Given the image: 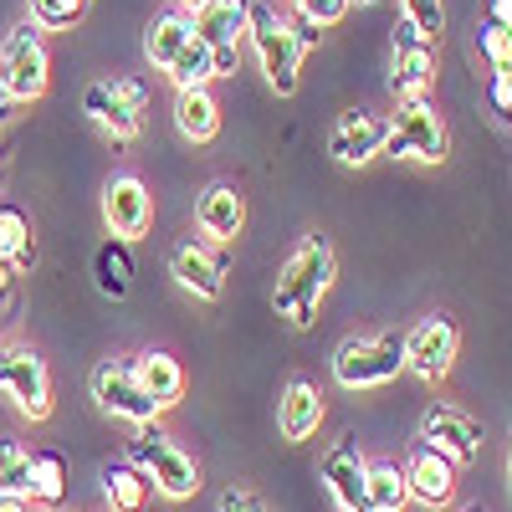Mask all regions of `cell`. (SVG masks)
I'll return each instance as SVG.
<instances>
[{
    "mask_svg": "<svg viewBox=\"0 0 512 512\" xmlns=\"http://www.w3.org/2000/svg\"><path fill=\"white\" fill-rule=\"evenodd\" d=\"M487 21H497V26L512 31V0H487Z\"/></svg>",
    "mask_w": 512,
    "mask_h": 512,
    "instance_id": "d590c367",
    "label": "cell"
},
{
    "mask_svg": "<svg viewBox=\"0 0 512 512\" xmlns=\"http://www.w3.org/2000/svg\"><path fill=\"white\" fill-rule=\"evenodd\" d=\"M338 277V251L323 231H308L303 241H297L287 251V262L277 272V287H272V313L297 328V333H308L318 323V308H323V297Z\"/></svg>",
    "mask_w": 512,
    "mask_h": 512,
    "instance_id": "6da1fadb",
    "label": "cell"
},
{
    "mask_svg": "<svg viewBox=\"0 0 512 512\" xmlns=\"http://www.w3.org/2000/svg\"><path fill=\"white\" fill-rule=\"evenodd\" d=\"M323 415H328V405H323L318 379L292 374V379L282 384V400H277V431H282V441H287V446L313 441L318 425H323Z\"/></svg>",
    "mask_w": 512,
    "mask_h": 512,
    "instance_id": "d6986e66",
    "label": "cell"
},
{
    "mask_svg": "<svg viewBox=\"0 0 512 512\" xmlns=\"http://www.w3.org/2000/svg\"><path fill=\"white\" fill-rule=\"evenodd\" d=\"M436 82V41L425 36L415 21H395L390 26V93L400 98H425Z\"/></svg>",
    "mask_w": 512,
    "mask_h": 512,
    "instance_id": "9c48e42d",
    "label": "cell"
},
{
    "mask_svg": "<svg viewBox=\"0 0 512 512\" xmlns=\"http://www.w3.org/2000/svg\"><path fill=\"white\" fill-rule=\"evenodd\" d=\"M221 512H267V502L256 492H246V487H226L221 492Z\"/></svg>",
    "mask_w": 512,
    "mask_h": 512,
    "instance_id": "e575fe53",
    "label": "cell"
},
{
    "mask_svg": "<svg viewBox=\"0 0 512 512\" xmlns=\"http://www.w3.org/2000/svg\"><path fill=\"white\" fill-rule=\"evenodd\" d=\"M98 487H103V502L113 512H149V497H154V482L128 456L98 466Z\"/></svg>",
    "mask_w": 512,
    "mask_h": 512,
    "instance_id": "7402d4cb",
    "label": "cell"
},
{
    "mask_svg": "<svg viewBox=\"0 0 512 512\" xmlns=\"http://www.w3.org/2000/svg\"><path fill=\"white\" fill-rule=\"evenodd\" d=\"M144 108H149V88L139 77H103V82H88V93H82V113L113 144H134L144 134Z\"/></svg>",
    "mask_w": 512,
    "mask_h": 512,
    "instance_id": "52a82bcc",
    "label": "cell"
},
{
    "mask_svg": "<svg viewBox=\"0 0 512 512\" xmlns=\"http://www.w3.org/2000/svg\"><path fill=\"white\" fill-rule=\"evenodd\" d=\"M384 134H390V118L374 108H349L338 113L333 134H328V154L344 169H364L374 154H384Z\"/></svg>",
    "mask_w": 512,
    "mask_h": 512,
    "instance_id": "e0dca14e",
    "label": "cell"
},
{
    "mask_svg": "<svg viewBox=\"0 0 512 512\" xmlns=\"http://www.w3.org/2000/svg\"><path fill=\"white\" fill-rule=\"evenodd\" d=\"M175 128H180V139L190 144H210L221 134V103L210 88H180L175 93Z\"/></svg>",
    "mask_w": 512,
    "mask_h": 512,
    "instance_id": "603a6c76",
    "label": "cell"
},
{
    "mask_svg": "<svg viewBox=\"0 0 512 512\" xmlns=\"http://www.w3.org/2000/svg\"><path fill=\"white\" fill-rule=\"evenodd\" d=\"M190 26L200 41H210L216 77L241 72V41H246V0H195Z\"/></svg>",
    "mask_w": 512,
    "mask_h": 512,
    "instance_id": "7c38bea8",
    "label": "cell"
},
{
    "mask_svg": "<svg viewBox=\"0 0 512 512\" xmlns=\"http://www.w3.org/2000/svg\"><path fill=\"white\" fill-rule=\"evenodd\" d=\"M0 395H6L26 420H47L52 415V374L47 359L26 344H6L0 349Z\"/></svg>",
    "mask_w": 512,
    "mask_h": 512,
    "instance_id": "30bf717a",
    "label": "cell"
},
{
    "mask_svg": "<svg viewBox=\"0 0 512 512\" xmlns=\"http://www.w3.org/2000/svg\"><path fill=\"white\" fill-rule=\"evenodd\" d=\"M359 6H374V0H359Z\"/></svg>",
    "mask_w": 512,
    "mask_h": 512,
    "instance_id": "ab89813d",
    "label": "cell"
},
{
    "mask_svg": "<svg viewBox=\"0 0 512 512\" xmlns=\"http://www.w3.org/2000/svg\"><path fill=\"white\" fill-rule=\"evenodd\" d=\"M195 36V26H190V11H159L149 26H144V62L154 67V72H164L169 62L180 57V47Z\"/></svg>",
    "mask_w": 512,
    "mask_h": 512,
    "instance_id": "d4e9b609",
    "label": "cell"
},
{
    "mask_svg": "<svg viewBox=\"0 0 512 512\" xmlns=\"http://www.w3.org/2000/svg\"><path fill=\"white\" fill-rule=\"evenodd\" d=\"M52 82V57H47V41H41V26L26 16L6 31L0 41V93L11 103H36Z\"/></svg>",
    "mask_w": 512,
    "mask_h": 512,
    "instance_id": "5b68a950",
    "label": "cell"
},
{
    "mask_svg": "<svg viewBox=\"0 0 512 512\" xmlns=\"http://www.w3.org/2000/svg\"><path fill=\"white\" fill-rule=\"evenodd\" d=\"M400 466H405V482H410V502H420V507H451L456 502V472L461 466L451 456H441L436 446L415 441Z\"/></svg>",
    "mask_w": 512,
    "mask_h": 512,
    "instance_id": "ac0fdd59",
    "label": "cell"
},
{
    "mask_svg": "<svg viewBox=\"0 0 512 512\" xmlns=\"http://www.w3.org/2000/svg\"><path fill=\"white\" fill-rule=\"evenodd\" d=\"M405 369V333L379 328V333H349L333 349V379L344 390H379V384L400 379Z\"/></svg>",
    "mask_w": 512,
    "mask_h": 512,
    "instance_id": "3957f363",
    "label": "cell"
},
{
    "mask_svg": "<svg viewBox=\"0 0 512 512\" xmlns=\"http://www.w3.org/2000/svg\"><path fill=\"white\" fill-rule=\"evenodd\" d=\"M461 512H482V507H461Z\"/></svg>",
    "mask_w": 512,
    "mask_h": 512,
    "instance_id": "f35d334b",
    "label": "cell"
},
{
    "mask_svg": "<svg viewBox=\"0 0 512 512\" xmlns=\"http://www.w3.org/2000/svg\"><path fill=\"white\" fill-rule=\"evenodd\" d=\"M123 456L134 461L139 472L154 482V492L169 497V502H190V497L200 492V466H195V456H185L180 441L169 436L159 420L134 425V436H128Z\"/></svg>",
    "mask_w": 512,
    "mask_h": 512,
    "instance_id": "7a4b0ae2",
    "label": "cell"
},
{
    "mask_svg": "<svg viewBox=\"0 0 512 512\" xmlns=\"http://www.w3.org/2000/svg\"><path fill=\"white\" fill-rule=\"evenodd\" d=\"M0 262H11L16 272L36 267V231H31V216L21 205L0 200Z\"/></svg>",
    "mask_w": 512,
    "mask_h": 512,
    "instance_id": "4316f807",
    "label": "cell"
},
{
    "mask_svg": "<svg viewBox=\"0 0 512 512\" xmlns=\"http://www.w3.org/2000/svg\"><path fill=\"white\" fill-rule=\"evenodd\" d=\"M93 287L113 303H123L128 292H134V241H118L108 236L98 251H93Z\"/></svg>",
    "mask_w": 512,
    "mask_h": 512,
    "instance_id": "cb8c5ba5",
    "label": "cell"
},
{
    "mask_svg": "<svg viewBox=\"0 0 512 512\" xmlns=\"http://www.w3.org/2000/svg\"><path fill=\"white\" fill-rule=\"evenodd\" d=\"M0 492L6 497H31V451L11 436H0Z\"/></svg>",
    "mask_w": 512,
    "mask_h": 512,
    "instance_id": "f546056e",
    "label": "cell"
},
{
    "mask_svg": "<svg viewBox=\"0 0 512 512\" xmlns=\"http://www.w3.org/2000/svg\"><path fill=\"white\" fill-rule=\"evenodd\" d=\"M72 472L62 451H31V502L36 507H67Z\"/></svg>",
    "mask_w": 512,
    "mask_h": 512,
    "instance_id": "484cf974",
    "label": "cell"
},
{
    "mask_svg": "<svg viewBox=\"0 0 512 512\" xmlns=\"http://www.w3.org/2000/svg\"><path fill=\"white\" fill-rule=\"evenodd\" d=\"M507 497H512V446H507Z\"/></svg>",
    "mask_w": 512,
    "mask_h": 512,
    "instance_id": "74e56055",
    "label": "cell"
},
{
    "mask_svg": "<svg viewBox=\"0 0 512 512\" xmlns=\"http://www.w3.org/2000/svg\"><path fill=\"white\" fill-rule=\"evenodd\" d=\"M318 477H323V487H328V497H333L338 512H369V492H364L369 461H364V451H359L354 436H338V441L323 451Z\"/></svg>",
    "mask_w": 512,
    "mask_h": 512,
    "instance_id": "9a60e30c",
    "label": "cell"
},
{
    "mask_svg": "<svg viewBox=\"0 0 512 512\" xmlns=\"http://www.w3.org/2000/svg\"><path fill=\"white\" fill-rule=\"evenodd\" d=\"M487 98H492V113L502 118V128H512V67H497V72H492Z\"/></svg>",
    "mask_w": 512,
    "mask_h": 512,
    "instance_id": "836d02e7",
    "label": "cell"
},
{
    "mask_svg": "<svg viewBox=\"0 0 512 512\" xmlns=\"http://www.w3.org/2000/svg\"><path fill=\"white\" fill-rule=\"evenodd\" d=\"M169 277L190 297H200V303H221V292H226V262L200 236H180L169 246Z\"/></svg>",
    "mask_w": 512,
    "mask_h": 512,
    "instance_id": "2e32d148",
    "label": "cell"
},
{
    "mask_svg": "<svg viewBox=\"0 0 512 512\" xmlns=\"http://www.w3.org/2000/svg\"><path fill=\"white\" fill-rule=\"evenodd\" d=\"M246 41L256 62L267 72V88L277 98H292L297 93V67H303V47H297V26L287 16H277L267 0H251L246 6Z\"/></svg>",
    "mask_w": 512,
    "mask_h": 512,
    "instance_id": "277c9868",
    "label": "cell"
},
{
    "mask_svg": "<svg viewBox=\"0 0 512 512\" xmlns=\"http://www.w3.org/2000/svg\"><path fill=\"white\" fill-rule=\"evenodd\" d=\"M349 6L354 0H297V16L313 21V26H338L349 16Z\"/></svg>",
    "mask_w": 512,
    "mask_h": 512,
    "instance_id": "d6a6232c",
    "label": "cell"
},
{
    "mask_svg": "<svg viewBox=\"0 0 512 512\" xmlns=\"http://www.w3.org/2000/svg\"><path fill=\"white\" fill-rule=\"evenodd\" d=\"M88 395L103 415H118L128 425L159 420V405L144 395V384L134 379V359H98L88 374Z\"/></svg>",
    "mask_w": 512,
    "mask_h": 512,
    "instance_id": "8fae6325",
    "label": "cell"
},
{
    "mask_svg": "<svg viewBox=\"0 0 512 512\" xmlns=\"http://www.w3.org/2000/svg\"><path fill=\"white\" fill-rule=\"evenodd\" d=\"M369 512H405L410 507V482H405V466L400 461H369Z\"/></svg>",
    "mask_w": 512,
    "mask_h": 512,
    "instance_id": "83f0119b",
    "label": "cell"
},
{
    "mask_svg": "<svg viewBox=\"0 0 512 512\" xmlns=\"http://www.w3.org/2000/svg\"><path fill=\"white\" fill-rule=\"evenodd\" d=\"M164 77L175 82V93H180V88H210V82H216V57H210V41L190 36L185 47H180V57L164 67Z\"/></svg>",
    "mask_w": 512,
    "mask_h": 512,
    "instance_id": "f1b7e54d",
    "label": "cell"
},
{
    "mask_svg": "<svg viewBox=\"0 0 512 512\" xmlns=\"http://www.w3.org/2000/svg\"><path fill=\"white\" fill-rule=\"evenodd\" d=\"M461 354V328L451 313H425L415 328H405V369L425 384H441L456 369Z\"/></svg>",
    "mask_w": 512,
    "mask_h": 512,
    "instance_id": "ba28073f",
    "label": "cell"
},
{
    "mask_svg": "<svg viewBox=\"0 0 512 512\" xmlns=\"http://www.w3.org/2000/svg\"><path fill=\"white\" fill-rule=\"evenodd\" d=\"M103 226L118 241H139L154 226V200L144 190V180L134 169H118V175L103 180Z\"/></svg>",
    "mask_w": 512,
    "mask_h": 512,
    "instance_id": "5bb4252c",
    "label": "cell"
},
{
    "mask_svg": "<svg viewBox=\"0 0 512 512\" xmlns=\"http://www.w3.org/2000/svg\"><path fill=\"white\" fill-rule=\"evenodd\" d=\"M195 226H200L205 241H236L246 231V195H241V185H231V180L205 185L200 200H195Z\"/></svg>",
    "mask_w": 512,
    "mask_h": 512,
    "instance_id": "ffe728a7",
    "label": "cell"
},
{
    "mask_svg": "<svg viewBox=\"0 0 512 512\" xmlns=\"http://www.w3.org/2000/svg\"><path fill=\"white\" fill-rule=\"evenodd\" d=\"M134 379L144 384V395L159 405V415H164V410H175V405L185 400V369H180L175 354H164V349H144V354H134Z\"/></svg>",
    "mask_w": 512,
    "mask_h": 512,
    "instance_id": "44dd1931",
    "label": "cell"
},
{
    "mask_svg": "<svg viewBox=\"0 0 512 512\" xmlns=\"http://www.w3.org/2000/svg\"><path fill=\"white\" fill-rule=\"evenodd\" d=\"M0 512H31V497H6L0 492Z\"/></svg>",
    "mask_w": 512,
    "mask_h": 512,
    "instance_id": "8d00e7d4",
    "label": "cell"
},
{
    "mask_svg": "<svg viewBox=\"0 0 512 512\" xmlns=\"http://www.w3.org/2000/svg\"><path fill=\"white\" fill-rule=\"evenodd\" d=\"M400 16H405V21H415L431 41H441V36H446V6H441V0H400Z\"/></svg>",
    "mask_w": 512,
    "mask_h": 512,
    "instance_id": "1f68e13d",
    "label": "cell"
},
{
    "mask_svg": "<svg viewBox=\"0 0 512 512\" xmlns=\"http://www.w3.org/2000/svg\"><path fill=\"white\" fill-rule=\"evenodd\" d=\"M446 123L431 103V93L425 98H400V108L390 113V134H384V154L390 159H410V164H446Z\"/></svg>",
    "mask_w": 512,
    "mask_h": 512,
    "instance_id": "8992f818",
    "label": "cell"
},
{
    "mask_svg": "<svg viewBox=\"0 0 512 512\" xmlns=\"http://www.w3.org/2000/svg\"><path fill=\"white\" fill-rule=\"evenodd\" d=\"M93 0H31V21L41 31H67L82 21V11H88Z\"/></svg>",
    "mask_w": 512,
    "mask_h": 512,
    "instance_id": "4dcf8cb0",
    "label": "cell"
},
{
    "mask_svg": "<svg viewBox=\"0 0 512 512\" xmlns=\"http://www.w3.org/2000/svg\"><path fill=\"white\" fill-rule=\"evenodd\" d=\"M420 441L436 446L441 456H451L456 466H472V461L482 456V446H487V431H482V420L466 415L461 405L436 400L431 410L420 415Z\"/></svg>",
    "mask_w": 512,
    "mask_h": 512,
    "instance_id": "4fadbf2b",
    "label": "cell"
}]
</instances>
